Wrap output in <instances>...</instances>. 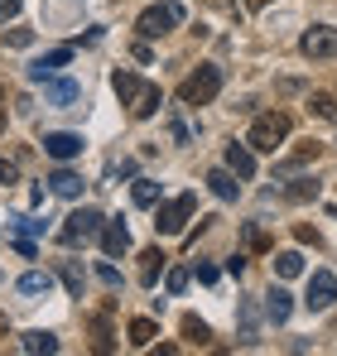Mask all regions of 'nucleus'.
Wrapping results in <instances>:
<instances>
[{
    "label": "nucleus",
    "instance_id": "18",
    "mask_svg": "<svg viewBox=\"0 0 337 356\" xmlns=\"http://www.w3.org/2000/svg\"><path fill=\"white\" fill-rule=\"evenodd\" d=\"M241 245H246L251 255H265V250H275V241H270V232H265L260 222H246V227H241Z\"/></svg>",
    "mask_w": 337,
    "mask_h": 356
},
{
    "label": "nucleus",
    "instance_id": "8",
    "mask_svg": "<svg viewBox=\"0 0 337 356\" xmlns=\"http://www.w3.org/2000/svg\"><path fill=\"white\" fill-rule=\"evenodd\" d=\"M333 298H337V275H333V270H313V275H308L304 308H308V313H328V308H333Z\"/></svg>",
    "mask_w": 337,
    "mask_h": 356
},
{
    "label": "nucleus",
    "instance_id": "7",
    "mask_svg": "<svg viewBox=\"0 0 337 356\" xmlns=\"http://www.w3.org/2000/svg\"><path fill=\"white\" fill-rule=\"evenodd\" d=\"M299 54H304V58H313V63L337 58V24H313V29L299 39Z\"/></svg>",
    "mask_w": 337,
    "mask_h": 356
},
{
    "label": "nucleus",
    "instance_id": "35",
    "mask_svg": "<svg viewBox=\"0 0 337 356\" xmlns=\"http://www.w3.org/2000/svg\"><path fill=\"white\" fill-rule=\"evenodd\" d=\"M226 275H236V280H241V275H246V255H231V260H226Z\"/></svg>",
    "mask_w": 337,
    "mask_h": 356
},
{
    "label": "nucleus",
    "instance_id": "40",
    "mask_svg": "<svg viewBox=\"0 0 337 356\" xmlns=\"http://www.w3.org/2000/svg\"><path fill=\"white\" fill-rule=\"evenodd\" d=\"M265 5H275V0H246V10H265Z\"/></svg>",
    "mask_w": 337,
    "mask_h": 356
},
{
    "label": "nucleus",
    "instance_id": "37",
    "mask_svg": "<svg viewBox=\"0 0 337 356\" xmlns=\"http://www.w3.org/2000/svg\"><path fill=\"white\" fill-rule=\"evenodd\" d=\"M294 236H299V245H318V232H313V227H299Z\"/></svg>",
    "mask_w": 337,
    "mask_h": 356
},
{
    "label": "nucleus",
    "instance_id": "4",
    "mask_svg": "<svg viewBox=\"0 0 337 356\" xmlns=\"http://www.w3.org/2000/svg\"><path fill=\"white\" fill-rule=\"evenodd\" d=\"M178 24H183V0H159V5L140 10V19H135L140 39H159V34L178 29Z\"/></svg>",
    "mask_w": 337,
    "mask_h": 356
},
{
    "label": "nucleus",
    "instance_id": "2",
    "mask_svg": "<svg viewBox=\"0 0 337 356\" xmlns=\"http://www.w3.org/2000/svg\"><path fill=\"white\" fill-rule=\"evenodd\" d=\"M217 92H222V67L217 63H203V67H193L178 82V102L183 106H207V102H217Z\"/></svg>",
    "mask_w": 337,
    "mask_h": 356
},
{
    "label": "nucleus",
    "instance_id": "27",
    "mask_svg": "<svg viewBox=\"0 0 337 356\" xmlns=\"http://www.w3.org/2000/svg\"><path fill=\"white\" fill-rule=\"evenodd\" d=\"M275 275H280V280L304 275V255H299V250H280V255H275Z\"/></svg>",
    "mask_w": 337,
    "mask_h": 356
},
{
    "label": "nucleus",
    "instance_id": "33",
    "mask_svg": "<svg viewBox=\"0 0 337 356\" xmlns=\"http://www.w3.org/2000/svg\"><path fill=\"white\" fill-rule=\"evenodd\" d=\"M168 135H173L178 145H188V140H193V130H188V125H183V120H178V116L168 120Z\"/></svg>",
    "mask_w": 337,
    "mask_h": 356
},
{
    "label": "nucleus",
    "instance_id": "12",
    "mask_svg": "<svg viewBox=\"0 0 337 356\" xmlns=\"http://www.w3.org/2000/svg\"><path fill=\"white\" fill-rule=\"evenodd\" d=\"M164 270H168V255L159 250V245H150V250H140V284H145V289H155Z\"/></svg>",
    "mask_w": 337,
    "mask_h": 356
},
{
    "label": "nucleus",
    "instance_id": "9",
    "mask_svg": "<svg viewBox=\"0 0 337 356\" xmlns=\"http://www.w3.org/2000/svg\"><path fill=\"white\" fill-rule=\"evenodd\" d=\"M44 154L58 159V164L77 159V154H82V135H72V130H49V135H44Z\"/></svg>",
    "mask_w": 337,
    "mask_h": 356
},
{
    "label": "nucleus",
    "instance_id": "36",
    "mask_svg": "<svg viewBox=\"0 0 337 356\" xmlns=\"http://www.w3.org/2000/svg\"><path fill=\"white\" fill-rule=\"evenodd\" d=\"M19 5H24V0H0V19H15V15H19Z\"/></svg>",
    "mask_w": 337,
    "mask_h": 356
},
{
    "label": "nucleus",
    "instance_id": "21",
    "mask_svg": "<svg viewBox=\"0 0 337 356\" xmlns=\"http://www.w3.org/2000/svg\"><path fill=\"white\" fill-rule=\"evenodd\" d=\"M19 347H24L29 356H39V352L54 356L58 352V337H54V332H44V327H34V332H24V337H19Z\"/></svg>",
    "mask_w": 337,
    "mask_h": 356
},
{
    "label": "nucleus",
    "instance_id": "41",
    "mask_svg": "<svg viewBox=\"0 0 337 356\" xmlns=\"http://www.w3.org/2000/svg\"><path fill=\"white\" fill-rule=\"evenodd\" d=\"M0 102H5V82H0Z\"/></svg>",
    "mask_w": 337,
    "mask_h": 356
},
{
    "label": "nucleus",
    "instance_id": "28",
    "mask_svg": "<svg viewBox=\"0 0 337 356\" xmlns=\"http://www.w3.org/2000/svg\"><path fill=\"white\" fill-rule=\"evenodd\" d=\"M130 197H135V207H155V202H159V183H155V178H135Z\"/></svg>",
    "mask_w": 337,
    "mask_h": 356
},
{
    "label": "nucleus",
    "instance_id": "6",
    "mask_svg": "<svg viewBox=\"0 0 337 356\" xmlns=\"http://www.w3.org/2000/svg\"><path fill=\"white\" fill-rule=\"evenodd\" d=\"M102 227H107V217L97 212V207H77L68 222H63V232H58V241L63 245H82V241L102 236Z\"/></svg>",
    "mask_w": 337,
    "mask_h": 356
},
{
    "label": "nucleus",
    "instance_id": "14",
    "mask_svg": "<svg viewBox=\"0 0 337 356\" xmlns=\"http://www.w3.org/2000/svg\"><path fill=\"white\" fill-rule=\"evenodd\" d=\"M102 250H107L111 260H120V255L130 250V232H125V222H107V227H102Z\"/></svg>",
    "mask_w": 337,
    "mask_h": 356
},
{
    "label": "nucleus",
    "instance_id": "1",
    "mask_svg": "<svg viewBox=\"0 0 337 356\" xmlns=\"http://www.w3.org/2000/svg\"><path fill=\"white\" fill-rule=\"evenodd\" d=\"M111 87H116V97H120V106H130V116H135V120H150L159 106H164V92H159L155 82L125 72V67H116V72H111Z\"/></svg>",
    "mask_w": 337,
    "mask_h": 356
},
{
    "label": "nucleus",
    "instance_id": "19",
    "mask_svg": "<svg viewBox=\"0 0 337 356\" xmlns=\"http://www.w3.org/2000/svg\"><path fill=\"white\" fill-rule=\"evenodd\" d=\"M318 154H323V145H318V140H313V145H299L289 159H280V174H299L304 164H318Z\"/></svg>",
    "mask_w": 337,
    "mask_h": 356
},
{
    "label": "nucleus",
    "instance_id": "13",
    "mask_svg": "<svg viewBox=\"0 0 337 356\" xmlns=\"http://www.w3.org/2000/svg\"><path fill=\"white\" fill-rule=\"evenodd\" d=\"M226 169H231L236 178H256V149L231 140V145H226Z\"/></svg>",
    "mask_w": 337,
    "mask_h": 356
},
{
    "label": "nucleus",
    "instance_id": "38",
    "mask_svg": "<svg viewBox=\"0 0 337 356\" xmlns=\"http://www.w3.org/2000/svg\"><path fill=\"white\" fill-rule=\"evenodd\" d=\"M198 280L203 284H217V265H198Z\"/></svg>",
    "mask_w": 337,
    "mask_h": 356
},
{
    "label": "nucleus",
    "instance_id": "34",
    "mask_svg": "<svg viewBox=\"0 0 337 356\" xmlns=\"http://www.w3.org/2000/svg\"><path fill=\"white\" fill-rule=\"evenodd\" d=\"M10 183H19V169L10 159H0V188H10Z\"/></svg>",
    "mask_w": 337,
    "mask_h": 356
},
{
    "label": "nucleus",
    "instance_id": "3",
    "mask_svg": "<svg viewBox=\"0 0 337 356\" xmlns=\"http://www.w3.org/2000/svg\"><path fill=\"white\" fill-rule=\"evenodd\" d=\"M289 130H294V120L284 116V111H265V116L251 120V135H246V145H251V149H260V154H275L284 140H289Z\"/></svg>",
    "mask_w": 337,
    "mask_h": 356
},
{
    "label": "nucleus",
    "instance_id": "29",
    "mask_svg": "<svg viewBox=\"0 0 337 356\" xmlns=\"http://www.w3.org/2000/svg\"><path fill=\"white\" fill-rule=\"evenodd\" d=\"M308 111L318 120H337V97L333 92H313V97H308Z\"/></svg>",
    "mask_w": 337,
    "mask_h": 356
},
{
    "label": "nucleus",
    "instance_id": "15",
    "mask_svg": "<svg viewBox=\"0 0 337 356\" xmlns=\"http://www.w3.org/2000/svg\"><path fill=\"white\" fill-rule=\"evenodd\" d=\"M15 289H19L24 298H39V294L54 289V275H49V270H24V275L15 280Z\"/></svg>",
    "mask_w": 337,
    "mask_h": 356
},
{
    "label": "nucleus",
    "instance_id": "23",
    "mask_svg": "<svg viewBox=\"0 0 337 356\" xmlns=\"http://www.w3.org/2000/svg\"><path fill=\"white\" fill-rule=\"evenodd\" d=\"M236 313H241V342H256V337H260V308H256L251 298H241Z\"/></svg>",
    "mask_w": 337,
    "mask_h": 356
},
{
    "label": "nucleus",
    "instance_id": "24",
    "mask_svg": "<svg viewBox=\"0 0 337 356\" xmlns=\"http://www.w3.org/2000/svg\"><path fill=\"white\" fill-rule=\"evenodd\" d=\"M49 188H54L58 197H82V178L72 174V169H54V178H49Z\"/></svg>",
    "mask_w": 337,
    "mask_h": 356
},
{
    "label": "nucleus",
    "instance_id": "39",
    "mask_svg": "<svg viewBox=\"0 0 337 356\" xmlns=\"http://www.w3.org/2000/svg\"><path fill=\"white\" fill-rule=\"evenodd\" d=\"M207 5H217V10H226V15H236V0H207Z\"/></svg>",
    "mask_w": 337,
    "mask_h": 356
},
{
    "label": "nucleus",
    "instance_id": "20",
    "mask_svg": "<svg viewBox=\"0 0 337 356\" xmlns=\"http://www.w3.org/2000/svg\"><path fill=\"white\" fill-rule=\"evenodd\" d=\"M125 332H130V347H140V352H145V347H155V337H159L155 318H130V327H125Z\"/></svg>",
    "mask_w": 337,
    "mask_h": 356
},
{
    "label": "nucleus",
    "instance_id": "5",
    "mask_svg": "<svg viewBox=\"0 0 337 356\" xmlns=\"http://www.w3.org/2000/svg\"><path fill=\"white\" fill-rule=\"evenodd\" d=\"M193 207H198L193 193H178V197L159 202V212H155V232H159V236H178V232L193 222Z\"/></svg>",
    "mask_w": 337,
    "mask_h": 356
},
{
    "label": "nucleus",
    "instance_id": "10",
    "mask_svg": "<svg viewBox=\"0 0 337 356\" xmlns=\"http://www.w3.org/2000/svg\"><path fill=\"white\" fill-rule=\"evenodd\" d=\"M44 102L49 106H77L82 102V82L77 77H49L44 82Z\"/></svg>",
    "mask_w": 337,
    "mask_h": 356
},
{
    "label": "nucleus",
    "instance_id": "32",
    "mask_svg": "<svg viewBox=\"0 0 337 356\" xmlns=\"http://www.w3.org/2000/svg\"><path fill=\"white\" fill-rule=\"evenodd\" d=\"M97 280H102L107 289H120V270H116V265H97Z\"/></svg>",
    "mask_w": 337,
    "mask_h": 356
},
{
    "label": "nucleus",
    "instance_id": "31",
    "mask_svg": "<svg viewBox=\"0 0 337 356\" xmlns=\"http://www.w3.org/2000/svg\"><path fill=\"white\" fill-rule=\"evenodd\" d=\"M5 44H10V49H29V44H34V29H10Z\"/></svg>",
    "mask_w": 337,
    "mask_h": 356
},
{
    "label": "nucleus",
    "instance_id": "16",
    "mask_svg": "<svg viewBox=\"0 0 337 356\" xmlns=\"http://www.w3.org/2000/svg\"><path fill=\"white\" fill-rule=\"evenodd\" d=\"M289 313H294V294L289 289H270L265 294V318L280 327V323H289Z\"/></svg>",
    "mask_w": 337,
    "mask_h": 356
},
{
    "label": "nucleus",
    "instance_id": "25",
    "mask_svg": "<svg viewBox=\"0 0 337 356\" xmlns=\"http://www.w3.org/2000/svg\"><path fill=\"white\" fill-rule=\"evenodd\" d=\"M183 342H193V347H207V342H212V327H207L203 318H193V313H188V318H183Z\"/></svg>",
    "mask_w": 337,
    "mask_h": 356
},
{
    "label": "nucleus",
    "instance_id": "22",
    "mask_svg": "<svg viewBox=\"0 0 337 356\" xmlns=\"http://www.w3.org/2000/svg\"><path fill=\"white\" fill-rule=\"evenodd\" d=\"M318 188H323V183H318L313 174H299V178H289L284 197H289V202H308V197H318Z\"/></svg>",
    "mask_w": 337,
    "mask_h": 356
},
{
    "label": "nucleus",
    "instance_id": "26",
    "mask_svg": "<svg viewBox=\"0 0 337 356\" xmlns=\"http://www.w3.org/2000/svg\"><path fill=\"white\" fill-rule=\"evenodd\" d=\"M58 275H63L68 294H72V298H82V284H87V275H82V265H77V260H63V265H58Z\"/></svg>",
    "mask_w": 337,
    "mask_h": 356
},
{
    "label": "nucleus",
    "instance_id": "17",
    "mask_svg": "<svg viewBox=\"0 0 337 356\" xmlns=\"http://www.w3.org/2000/svg\"><path fill=\"white\" fill-rule=\"evenodd\" d=\"M207 188H212L222 202H236V197H241V183H236L231 169H212V174H207Z\"/></svg>",
    "mask_w": 337,
    "mask_h": 356
},
{
    "label": "nucleus",
    "instance_id": "30",
    "mask_svg": "<svg viewBox=\"0 0 337 356\" xmlns=\"http://www.w3.org/2000/svg\"><path fill=\"white\" fill-rule=\"evenodd\" d=\"M164 289L168 294H183V289H188V270H183V265H168L164 270Z\"/></svg>",
    "mask_w": 337,
    "mask_h": 356
},
{
    "label": "nucleus",
    "instance_id": "11",
    "mask_svg": "<svg viewBox=\"0 0 337 356\" xmlns=\"http://www.w3.org/2000/svg\"><path fill=\"white\" fill-rule=\"evenodd\" d=\"M72 63V44H63V49H49L44 58L29 63V82H49V77H58V67H68Z\"/></svg>",
    "mask_w": 337,
    "mask_h": 356
}]
</instances>
